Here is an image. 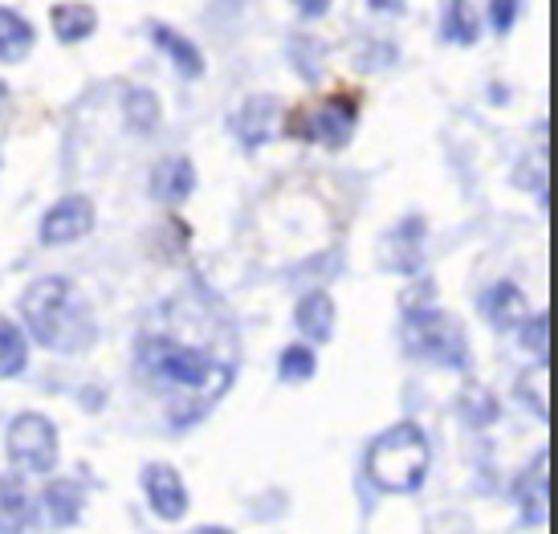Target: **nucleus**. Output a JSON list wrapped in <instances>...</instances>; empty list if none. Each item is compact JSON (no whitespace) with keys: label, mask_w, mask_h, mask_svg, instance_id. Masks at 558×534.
I'll list each match as a JSON object with an SVG mask.
<instances>
[{"label":"nucleus","mask_w":558,"mask_h":534,"mask_svg":"<svg viewBox=\"0 0 558 534\" xmlns=\"http://www.w3.org/2000/svg\"><path fill=\"white\" fill-rule=\"evenodd\" d=\"M526 323V318H522ZM546 335H550V318L538 315V318H530L526 330H522V339H526V347L534 351V355H546L550 351V343H546Z\"/></svg>","instance_id":"393cba45"},{"label":"nucleus","mask_w":558,"mask_h":534,"mask_svg":"<svg viewBox=\"0 0 558 534\" xmlns=\"http://www.w3.org/2000/svg\"><path fill=\"white\" fill-rule=\"evenodd\" d=\"M0 502H4V510H9L16 522L29 519V510H25V506H29V498H25V489H21V482H16V477H4V482H0Z\"/></svg>","instance_id":"b1692460"},{"label":"nucleus","mask_w":558,"mask_h":534,"mask_svg":"<svg viewBox=\"0 0 558 534\" xmlns=\"http://www.w3.org/2000/svg\"><path fill=\"white\" fill-rule=\"evenodd\" d=\"M46 502H49V519L53 522H62V526H74V522H78L82 494H78L74 482H58V486H49Z\"/></svg>","instance_id":"6ab92c4d"},{"label":"nucleus","mask_w":558,"mask_h":534,"mask_svg":"<svg viewBox=\"0 0 558 534\" xmlns=\"http://www.w3.org/2000/svg\"><path fill=\"white\" fill-rule=\"evenodd\" d=\"M518 498L526 506V522L530 526H543L550 519V453H538L534 465L526 470L522 486H518Z\"/></svg>","instance_id":"6e6552de"},{"label":"nucleus","mask_w":558,"mask_h":534,"mask_svg":"<svg viewBox=\"0 0 558 534\" xmlns=\"http://www.w3.org/2000/svg\"><path fill=\"white\" fill-rule=\"evenodd\" d=\"M298 330L314 339V343H326L330 339V330H335V306L326 294H306V299L298 302Z\"/></svg>","instance_id":"f8f14e48"},{"label":"nucleus","mask_w":558,"mask_h":534,"mask_svg":"<svg viewBox=\"0 0 558 534\" xmlns=\"http://www.w3.org/2000/svg\"><path fill=\"white\" fill-rule=\"evenodd\" d=\"M220 323H208L201 318V327H196V339L187 335V306L184 302H171L163 306L156 318V327L143 330L140 339V367L143 376L159 384L163 392H175V396H192L196 404H213L229 384H233V351L225 355V347H213L220 343V335L208 343L204 335Z\"/></svg>","instance_id":"f257e3e1"},{"label":"nucleus","mask_w":558,"mask_h":534,"mask_svg":"<svg viewBox=\"0 0 558 534\" xmlns=\"http://www.w3.org/2000/svg\"><path fill=\"white\" fill-rule=\"evenodd\" d=\"M481 306H485L489 323L501 327V330L522 327V318H526V294H522L513 282H497L494 290L481 299Z\"/></svg>","instance_id":"9b49d317"},{"label":"nucleus","mask_w":558,"mask_h":534,"mask_svg":"<svg viewBox=\"0 0 558 534\" xmlns=\"http://www.w3.org/2000/svg\"><path fill=\"white\" fill-rule=\"evenodd\" d=\"M192 180H196V172H192L187 159H163V163L156 168V184H151V192H156L159 201H184L187 192H192Z\"/></svg>","instance_id":"2eb2a0df"},{"label":"nucleus","mask_w":558,"mask_h":534,"mask_svg":"<svg viewBox=\"0 0 558 534\" xmlns=\"http://www.w3.org/2000/svg\"><path fill=\"white\" fill-rule=\"evenodd\" d=\"M477 29H481L477 9L469 0H449V9H445V41H452V46H473Z\"/></svg>","instance_id":"dca6fc26"},{"label":"nucleus","mask_w":558,"mask_h":534,"mask_svg":"<svg viewBox=\"0 0 558 534\" xmlns=\"http://www.w3.org/2000/svg\"><path fill=\"white\" fill-rule=\"evenodd\" d=\"M465 421L469 425H494L497 421V404H494V396L489 392H465Z\"/></svg>","instance_id":"5701e85b"},{"label":"nucleus","mask_w":558,"mask_h":534,"mask_svg":"<svg viewBox=\"0 0 558 534\" xmlns=\"http://www.w3.org/2000/svg\"><path fill=\"white\" fill-rule=\"evenodd\" d=\"M143 486H147V498L156 506V514H163V519H171V522L184 519L187 489L171 465H147V470H143Z\"/></svg>","instance_id":"0eeeda50"},{"label":"nucleus","mask_w":558,"mask_h":534,"mask_svg":"<svg viewBox=\"0 0 558 534\" xmlns=\"http://www.w3.org/2000/svg\"><path fill=\"white\" fill-rule=\"evenodd\" d=\"M403 339H408L412 355H420V360L428 363H440V367H465L469 363L461 327L449 315L433 311V306L408 311V318H403Z\"/></svg>","instance_id":"20e7f679"},{"label":"nucleus","mask_w":558,"mask_h":534,"mask_svg":"<svg viewBox=\"0 0 558 534\" xmlns=\"http://www.w3.org/2000/svg\"><path fill=\"white\" fill-rule=\"evenodd\" d=\"M518 396H522L538 416H550V400H546V367H534V372H526V376L518 379Z\"/></svg>","instance_id":"aec40b11"},{"label":"nucleus","mask_w":558,"mask_h":534,"mask_svg":"<svg viewBox=\"0 0 558 534\" xmlns=\"http://www.w3.org/2000/svg\"><path fill=\"white\" fill-rule=\"evenodd\" d=\"M281 376L286 379H311L314 376V351L311 347H286L281 351Z\"/></svg>","instance_id":"4be33fe9"},{"label":"nucleus","mask_w":558,"mask_h":534,"mask_svg":"<svg viewBox=\"0 0 558 534\" xmlns=\"http://www.w3.org/2000/svg\"><path fill=\"white\" fill-rule=\"evenodd\" d=\"M4 440H9L13 465H21V470L46 473V470H53V461H58V433H53V425H49L46 416H37V412L16 416Z\"/></svg>","instance_id":"39448f33"},{"label":"nucleus","mask_w":558,"mask_h":534,"mask_svg":"<svg viewBox=\"0 0 558 534\" xmlns=\"http://www.w3.org/2000/svg\"><path fill=\"white\" fill-rule=\"evenodd\" d=\"M21 315L37 335V343H46L49 351H65V355H82L94 343V315L86 299L78 294V286L70 278H41L25 290L21 299Z\"/></svg>","instance_id":"f03ea898"},{"label":"nucleus","mask_w":558,"mask_h":534,"mask_svg":"<svg viewBox=\"0 0 558 534\" xmlns=\"http://www.w3.org/2000/svg\"><path fill=\"white\" fill-rule=\"evenodd\" d=\"M25 360H29L25 335H21L9 318H0V379L21 376V372H25Z\"/></svg>","instance_id":"a211bd4d"},{"label":"nucleus","mask_w":558,"mask_h":534,"mask_svg":"<svg viewBox=\"0 0 558 534\" xmlns=\"http://www.w3.org/2000/svg\"><path fill=\"white\" fill-rule=\"evenodd\" d=\"M151 37H156V46L168 53L171 62L180 65V74H184V78H201L204 62H201V53H196L192 41H184L180 33H171L168 25H151Z\"/></svg>","instance_id":"4468645a"},{"label":"nucleus","mask_w":558,"mask_h":534,"mask_svg":"<svg viewBox=\"0 0 558 534\" xmlns=\"http://www.w3.org/2000/svg\"><path fill=\"white\" fill-rule=\"evenodd\" d=\"M351 126H355V107H351L347 98H335V102H326V107L314 110L311 135L323 139L326 147H342L347 135H351Z\"/></svg>","instance_id":"9d476101"},{"label":"nucleus","mask_w":558,"mask_h":534,"mask_svg":"<svg viewBox=\"0 0 558 534\" xmlns=\"http://www.w3.org/2000/svg\"><path fill=\"white\" fill-rule=\"evenodd\" d=\"M4 98H9V90H4V86H0V102H4Z\"/></svg>","instance_id":"cd10ccee"},{"label":"nucleus","mask_w":558,"mask_h":534,"mask_svg":"<svg viewBox=\"0 0 558 534\" xmlns=\"http://www.w3.org/2000/svg\"><path fill=\"white\" fill-rule=\"evenodd\" d=\"M428 473V440L420 425H396L367 449V477L384 494H412Z\"/></svg>","instance_id":"7ed1b4c3"},{"label":"nucleus","mask_w":558,"mask_h":534,"mask_svg":"<svg viewBox=\"0 0 558 534\" xmlns=\"http://www.w3.org/2000/svg\"><path fill=\"white\" fill-rule=\"evenodd\" d=\"M156 114H159V102L147 90H131L126 95V119L135 131H151L156 126Z\"/></svg>","instance_id":"412c9836"},{"label":"nucleus","mask_w":558,"mask_h":534,"mask_svg":"<svg viewBox=\"0 0 558 534\" xmlns=\"http://www.w3.org/2000/svg\"><path fill=\"white\" fill-rule=\"evenodd\" d=\"M518 9H522V0H494L489 4V16H494V29H510L513 25V16H518Z\"/></svg>","instance_id":"a878e982"},{"label":"nucleus","mask_w":558,"mask_h":534,"mask_svg":"<svg viewBox=\"0 0 558 534\" xmlns=\"http://www.w3.org/2000/svg\"><path fill=\"white\" fill-rule=\"evenodd\" d=\"M94 25H98V16H94V9H86V4H58V9H53V33H58L62 41L90 37Z\"/></svg>","instance_id":"f3484780"},{"label":"nucleus","mask_w":558,"mask_h":534,"mask_svg":"<svg viewBox=\"0 0 558 534\" xmlns=\"http://www.w3.org/2000/svg\"><path fill=\"white\" fill-rule=\"evenodd\" d=\"M278 114H281V102L278 98H248L245 107H241V114H236V135H241V143L245 147H262L274 131H278Z\"/></svg>","instance_id":"1a4fd4ad"},{"label":"nucleus","mask_w":558,"mask_h":534,"mask_svg":"<svg viewBox=\"0 0 558 534\" xmlns=\"http://www.w3.org/2000/svg\"><path fill=\"white\" fill-rule=\"evenodd\" d=\"M294 4L302 9V16H323L330 9V0H294Z\"/></svg>","instance_id":"bb28decb"},{"label":"nucleus","mask_w":558,"mask_h":534,"mask_svg":"<svg viewBox=\"0 0 558 534\" xmlns=\"http://www.w3.org/2000/svg\"><path fill=\"white\" fill-rule=\"evenodd\" d=\"M90 224H94L90 201H82V196H65V201H58V205L46 213V220H41V241H46V245L78 241V236L90 233Z\"/></svg>","instance_id":"423d86ee"},{"label":"nucleus","mask_w":558,"mask_h":534,"mask_svg":"<svg viewBox=\"0 0 558 534\" xmlns=\"http://www.w3.org/2000/svg\"><path fill=\"white\" fill-rule=\"evenodd\" d=\"M33 49V25L13 9H0V62H21Z\"/></svg>","instance_id":"ddd939ff"}]
</instances>
